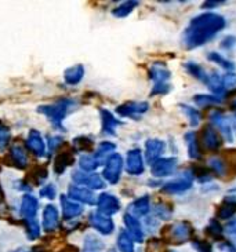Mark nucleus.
Instances as JSON below:
<instances>
[{
    "label": "nucleus",
    "mask_w": 236,
    "mask_h": 252,
    "mask_svg": "<svg viewBox=\"0 0 236 252\" xmlns=\"http://www.w3.org/2000/svg\"><path fill=\"white\" fill-rule=\"evenodd\" d=\"M227 25L221 14L203 13L194 17L184 29L181 43L187 50L202 47L211 41Z\"/></svg>",
    "instance_id": "obj_1"
},
{
    "label": "nucleus",
    "mask_w": 236,
    "mask_h": 252,
    "mask_svg": "<svg viewBox=\"0 0 236 252\" xmlns=\"http://www.w3.org/2000/svg\"><path fill=\"white\" fill-rule=\"evenodd\" d=\"M76 106H78V102L75 99L64 98V99H58L57 102L50 103V105H41L38 108V112L47 117L55 129L65 131L64 120L71 112L76 109Z\"/></svg>",
    "instance_id": "obj_2"
},
{
    "label": "nucleus",
    "mask_w": 236,
    "mask_h": 252,
    "mask_svg": "<svg viewBox=\"0 0 236 252\" xmlns=\"http://www.w3.org/2000/svg\"><path fill=\"white\" fill-rule=\"evenodd\" d=\"M123 167H124V160L120 153H114L112 156H109L102 170V178L105 179V182L111 185L119 184Z\"/></svg>",
    "instance_id": "obj_3"
},
{
    "label": "nucleus",
    "mask_w": 236,
    "mask_h": 252,
    "mask_svg": "<svg viewBox=\"0 0 236 252\" xmlns=\"http://www.w3.org/2000/svg\"><path fill=\"white\" fill-rule=\"evenodd\" d=\"M72 182L75 185H83L84 188H87L90 190H101L105 188V179L102 175L97 172H84L81 170L72 171Z\"/></svg>",
    "instance_id": "obj_4"
},
{
    "label": "nucleus",
    "mask_w": 236,
    "mask_h": 252,
    "mask_svg": "<svg viewBox=\"0 0 236 252\" xmlns=\"http://www.w3.org/2000/svg\"><path fill=\"white\" fill-rule=\"evenodd\" d=\"M194 179L195 178L192 175V171H184L180 177H177L176 179L163 185L162 190L167 194H181V193H185L192 188Z\"/></svg>",
    "instance_id": "obj_5"
},
{
    "label": "nucleus",
    "mask_w": 236,
    "mask_h": 252,
    "mask_svg": "<svg viewBox=\"0 0 236 252\" xmlns=\"http://www.w3.org/2000/svg\"><path fill=\"white\" fill-rule=\"evenodd\" d=\"M88 222H90L91 227L95 229L102 236H109L115 230V223H114L112 218L108 217V215H104L100 211L90 212Z\"/></svg>",
    "instance_id": "obj_6"
},
{
    "label": "nucleus",
    "mask_w": 236,
    "mask_h": 252,
    "mask_svg": "<svg viewBox=\"0 0 236 252\" xmlns=\"http://www.w3.org/2000/svg\"><path fill=\"white\" fill-rule=\"evenodd\" d=\"M177 168H178V160L176 157H162L151 165V174L160 179L176 174Z\"/></svg>",
    "instance_id": "obj_7"
},
{
    "label": "nucleus",
    "mask_w": 236,
    "mask_h": 252,
    "mask_svg": "<svg viewBox=\"0 0 236 252\" xmlns=\"http://www.w3.org/2000/svg\"><path fill=\"white\" fill-rule=\"evenodd\" d=\"M95 204H97V211H100L104 215H108V217L115 215L121 208L120 200L116 197L115 194H111V193H101L97 197Z\"/></svg>",
    "instance_id": "obj_8"
},
{
    "label": "nucleus",
    "mask_w": 236,
    "mask_h": 252,
    "mask_svg": "<svg viewBox=\"0 0 236 252\" xmlns=\"http://www.w3.org/2000/svg\"><path fill=\"white\" fill-rule=\"evenodd\" d=\"M126 171L130 175L140 177L145 171V163H144V156L140 148H134L127 152L126 157Z\"/></svg>",
    "instance_id": "obj_9"
},
{
    "label": "nucleus",
    "mask_w": 236,
    "mask_h": 252,
    "mask_svg": "<svg viewBox=\"0 0 236 252\" xmlns=\"http://www.w3.org/2000/svg\"><path fill=\"white\" fill-rule=\"evenodd\" d=\"M210 123L214 128L220 129L223 138L227 142H232L234 141V135H232V126L231 122L224 116V113L220 109L211 110L210 113Z\"/></svg>",
    "instance_id": "obj_10"
},
{
    "label": "nucleus",
    "mask_w": 236,
    "mask_h": 252,
    "mask_svg": "<svg viewBox=\"0 0 236 252\" xmlns=\"http://www.w3.org/2000/svg\"><path fill=\"white\" fill-rule=\"evenodd\" d=\"M68 197L72 198L74 201L79 203V204H87V205H94L97 201L94 191L90 190L84 186L80 185L72 184L68 189Z\"/></svg>",
    "instance_id": "obj_11"
},
{
    "label": "nucleus",
    "mask_w": 236,
    "mask_h": 252,
    "mask_svg": "<svg viewBox=\"0 0 236 252\" xmlns=\"http://www.w3.org/2000/svg\"><path fill=\"white\" fill-rule=\"evenodd\" d=\"M27 148L29 149V152H32L35 156L39 158L47 155V143L38 129H31L28 132Z\"/></svg>",
    "instance_id": "obj_12"
},
{
    "label": "nucleus",
    "mask_w": 236,
    "mask_h": 252,
    "mask_svg": "<svg viewBox=\"0 0 236 252\" xmlns=\"http://www.w3.org/2000/svg\"><path fill=\"white\" fill-rule=\"evenodd\" d=\"M149 110L148 102H126L116 108V113L121 117H131L138 120L140 117Z\"/></svg>",
    "instance_id": "obj_13"
},
{
    "label": "nucleus",
    "mask_w": 236,
    "mask_h": 252,
    "mask_svg": "<svg viewBox=\"0 0 236 252\" xmlns=\"http://www.w3.org/2000/svg\"><path fill=\"white\" fill-rule=\"evenodd\" d=\"M123 222L126 226V232L131 236V239L134 240L135 243H142L145 239V232H144V226L140 222V219L135 218L130 212H126L123 217Z\"/></svg>",
    "instance_id": "obj_14"
},
{
    "label": "nucleus",
    "mask_w": 236,
    "mask_h": 252,
    "mask_svg": "<svg viewBox=\"0 0 236 252\" xmlns=\"http://www.w3.org/2000/svg\"><path fill=\"white\" fill-rule=\"evenodd\" d=\"M166 150V142L162 141V139H156V138H152V139H148L145 142V160L147 163L152 164L157 161L159 158H162V155Z\"/></svg>",
    "instance_id": "obj_15"
},
{
    "label": "nucleus",
    "mask_w": 236,
    "mask_h": 252,
    "mask_svg": "<svg viewBox=\"0 0 236 252\" xmlns=\"http://www.w3.org/2000/svg\"><path fill=\"white\" fill-rule=\"evenodd\" d=\"M61 208H62V215L65 220H72L80 217L84 212V207L79 203L74 201L72 198H69L67 194H62L60 197Z\"/></svg>",
    "instance_id": "obj_16"
},
{
    "label": "nucleus",
    "mask_w": 236,
    "mask_h": 252,
    "mask_svg": "<svg viewBox=\"0 0 236 252\" xmlns=\"http://www.w3.org/2000/svg\"><path fill=\"white\" fill-rule=\"evenodd\" d=\"M38 210H39V201H38V198L35 197V196H32V194H29V193H25V194L22 196V198H21V218L24 219V220L36 218Z\"/></svg>",
    "instance_id": "obj_17"
},
{
    "label": "nucleus",
    "mask_w": 236,
    "mask_h": 252,
    "mask_svg": "<svg viewBox=\"0 0 236 252\" xmlns=\"http://www.w3.org/2000/svg\"><path fill=\"white\" fill-rule=\"evenodd\" d=\"M60 226V212L53 204H47L43 210V229L44 232H55Z\"/></svg>",
    "instance_id": "obj_18"
},
{
    "label": "nucleus",
    "mask_w": 236,
    "mask_h": 252,
    "mask_svg": "<svg viewBox=\"0 0 236 252\" xmlns=\"http://www.w3.org/2000/svg\"><path fill=\"white\" fill-rule=\"evenodd\" d=\"M100 116H101V128L102 134L108 136L116 135V128L121 126V122L119 119H116L108 109H100Z\"/></svg>",
    "instance_id": "obj_19"
},
{
    "label": "nucleus",
    "mask_w": 236,
    "mask_h": 252,
    "mask_svg": "<svg viewBox=\"0 0 236 252\" xmlns=\"http://www.w3.org/2000/svg\"><path fill=\"white\" fill-rule=\"evenodd\" d=\"M149 79L154 82V84H162V83H169L171 77V72L163 62H155L149 68Z\"/></svg>",
    "instance_id": "obj_20"
},
{
    "label": "nucleus",
    "mask_w": 236,
    "mask_h": 252,
    "mask_svg": "<svg viewBox=\"0 0 236 252\" xmlns=\"http://www.w3.org/2000/svg\"><path fill=\"white\" fill-rule=\"evenodd\" d=\"M151 211V200L149 196H141V197L135 198L134 201L128 207V211L131 215H134L135 218H145Z\"/></svg>",
    "instance_id": "obj_21"
},
{
    "label": "nucleus",
    "mask_w": 236,
    "mask_h": 252,
    "mask_svg": "<svg viewBox=\"0 0 236 252\" xmlns=\"http://www.w3.org/2000/svg\"><path fill=\"white\" fill-rule=\"evenodd\" d=\"M10 157L13 160V163L15 167H18L21 170L27 168L28 164H29V158H28L27 149L20 145V143H14L10 149Z\"/></svg>",
    "instance_id": "obj_22"
},
{
    "label": "nucleus",
    "mask_w": 236,
    "mask_h": 252,
    "mask_svg": "<svg viewBox=\"0 0 236 252\" xmlns=\"http://www.w3.org/2000/svg\"><path fill=\"white\" fill-rule=\"evenodd\" d=\"M192 234V227L189 226L188 222H177L171 226L170 236L176 240L177 243H185L191 239Z\"/></svg>",
    "instance_id": "obj_23"
},
{
    "label": "nucleus",
    "mask_w": 236,
    "mask_h": 252,
    "mask_svg": "<svg viewBox=\"0 0 236 252\" xmlns=\"http://www.w3.org/2000/svg\"><path fill=\"white\" fill-rule=\"evenodd\" d=\"M86 75V69L81 63L74 65L71 68H68L64 72V80L67 83L68 86H76L83 80V77Z\"/></svg>",
    "instance_id": "obj_24"
},
{
    "label": "nucleus",
    "mask_w": 236,
    "mask_h": 252,
    "mask_svg": "<svg viewBox=\"0 0 236 252\" xmlns=\"http://www.w3.org/2000/svg\"><path fill=\"white\" fill-rule=\"evenodd\" d=\"M203 145L209 150H218L221 146V138L213 126H207L203 131Z\"/></svg>",
    "instance_id": "obj_25"
},
{
    "label": "nucleus",
    "mask_w": 236,
    "mask_h": 252,
    "mask_svg": "<svg viewBox=\"0 0 236 252\" xmlns=\"http://www.w3.org/2000/svg\"><path fill=\"white\" fill-rule=\"evenodd\" d=\"M185 143H187V148H188V156L191 160H200L202 158V150L199 146V141H197V136L196 132L194 131H189L184 135Z\"/></svg>",
    "instance_id": "obj_26"
},
{
    "label": "nucleus",
    "mask_w": 236,
    "mask_h": 252,
    "mask_svg": "<svg viewBox=\"0 0 236 252\" xmlns=\"http://www.w3.org/2000/svg\"><path fill=\"white\" fill-rule=\"evenodd\" d=\"M116 145L111 141H104L98 145V148L95 150L94 156L98 160L100 165H104L105 161L108 160L109 156H112L114 153H116Z\"/></svg>",
    "instance_id": "obj_27"
},
{
    "label": "nucleus",
    "mask_w": 236,
    "mask_h": 252,
    "mask_svg": "<svg viewBox=\"0 0 236 252\" xmlns=\"http://www.w3.org/2000/svg\"><path fill=\"white\" fill-rule=\"evenodd\" d=\"M104 248H105L104 241L97 234L88 233V234H86L84 241H83L81 252H104Z\"/></svg>",
    "instance_id": "obj_28"
},
{
    "label": "nucleus",
    "mask_w": 236,
    "mask_h": 252,
    "mask_svg": "<svg viewBox=\"0 0 236 252\" xmlns=\"http://www.w3.org/2000/svg\"><path fill=\"white\" fill-rule=\"evenodd\" d=\"M206 84H207V87L209 90L213 93V95L217 96H221L223 98V94L225 89H224V84H223V76L220 75V73H217V72H211L207 75V79H206Z\"/></svg>",
    "instance_id": "obj_29"
},
{
    "label": "nucleus",
    "mask_w": 236,
    "mask_h": 252,
    "mask_svg": "<svg viewBox=\"0 0 236 252\" xmlns=\"http://www.w3.org/2000/svg\"><path fill=\"white\" fill-rule=\"evenodd\" d=\"M236 212V197L235 196H228V197L224 200V203L220 205L218 208V218L225 219V220H230L232 217L235 215Z\"/></svg>",
    "instance_id": "obj_30"
},
{
    "label": "nucleus",
    "mask_w": 236,
    "mask_h": 252,
    "mask_svg": "<svg viewBox=\"0 0 236 252\" xmlns=\"http://www.w3.org/2000/svg\"><path fill=\"white\" fill-rule=\"evenodd\" d=\"M74 163V156L71 152H62V153H58L57 157H55L54 161V171L57 175H62L64 171L67 170L68 167L71 164Z\"/></svg>",
    "instance_id": "obj_31"
},
{
    "label": "nucleus",
    "mask_w": 236,
    "mask_h": 252,
    "mask_svg": "<svg viewBox=\"0 0 236 252\" xmlns=\"http://www.w3.org/2000/svg\"><path fill=\"white\" fill-rule=\"evenodd\" d=\"M135 241L126 230H120L118 234L116 246L119 252H135Z\"/></svg>",
    "instance_id": "obj_32"
},
{
    "label": "nucleus",
    "mask_w": 236,
    "mask_h": 252,
    "mask_svg": "<svg viewBox=\"0 0 236 252\" xmlns=\"http://www.w3.org/2000/svg\"><path fill=\"white\" fill-rule=\"evenodd\" d=\"M223 102L221 96L213 95V94H197L194 96V103L199 108H209V106H217Z\"/></svg>",
    "instance_id": "obj_33"
},
{
    "label": "nucleus",
    "mask_w": 236,
    "mask_h": 252,
    "mask_svg": "<svg viewBox=\"0 0 236 252\" xmlns=\"http://www.w3.org/2000/svg\"><path fill=\"white\" fill-rule=\"evenodd\" d=\"M180 109H181L182 113L187 116L191 127L196 128L199 124L202 123V113L196 109V108H194V106H189V105H185V103H184V105H180Z\"/></svg>",
    "instance_id": "obj_34"
},
{
    "label": "nucleus",
    "mask_w": 236,
    "mask_h": 252,
    "mask_svg": "<svg viewBox=\"0 0 236 252\" xmlns=\"http://www.w3.org/2000/svg\"><path fill=\"white\" fill-rule=\"evenodd\" d=\"M79 167H80L79 170L84 172H95V170L100 167V163L95 158L94 153H84L79 158Z\"/></svg>",
    "instance_id": "obj_35"
},
{
    "label": "nucleus",
    "mask_w": 236,
    "mask_h": 252,
    "mask_svg": "<svg viewBox=\"0 0 236 252\" xmlns=\"http://www.w3.org/2000/svg\"><path fill=\"white\" fill-rule=\"evenodd\" d=\"M184 68L187 69V72H188L189 75L192 76V77H195L197 80H200V82L206 83V79H207V72L204 70V69L197 63V62L194 61H188L185 62V65H184Z\"/></svg>",
    "instance_id": "obj_36"
},
{
    "label": "nucleus",
    "mask_w": 236,
    "mask_h": 252,
    "mask_svg": "<svg viewBox=\"0 0 236 252\" xmlns=\"http://www.w3.org/2000/svg\"><path fill=\"white\" fill-rule=\"evenodd\" d=\"M138 4H140L138 1H123L121 4H119L112 10V15L116 18H124V17H127L133 13Z\"/></svg>",
    "instance_id": "obj_37"
},
{
    "label": "nucleus",
    "mask_w": 236,
    "mask_h": 252,
    "mask_svg": "<svg viewBox=\"0 0 236 252\" xmlns=\"http://www.w3.org/2000/svg\"><path fill=\"white\" fill-rule=\"evenodd\" d=\"M207 58H209L210 61L217 63L218 66H221L223 69H225L227 72H231V70H234L235 69V65L230 61V60H227L225 57L220 54V53H216V51H210L209 54H207Z\"/></svg>",
    "instance_id": "obj_38"
},
{
    "label": "nucleus",
    "mask_w": 236,
    "mask_h": 252,
    "mask_svg": "<svg viewBox=\"0 0 236 252\" xmlns=\"http://www.w3.org/2000/svg\"><path fill=\"white\" fill-rule=\"evenodd\" d=\"M25 222V229H27V236L29 240H36L40 236V226L38 219H28Z\"/></svg>",
    "instance_id": "obj_39"
},
{
    "label": "nucleus",
    "mask_w": 236,
    "mask_h": 252,
    "mask_svg": "<svg viewBox=\"0 0 236 252\" xmlns=\"http://www.w3.org/2000/svg\"><path fill=\"white\" fill-rule=\"evenodd\" d=\"M173 215V211L170 208L169 205L163 204V203H159L154 207V217H156L157 219H162V220H169Z\"/></svg>",
    "instance_id": "obj_40"
},
{
    "label": "nucleus",
    "mask_w": 236,
    "mask_h": 252,
    "mask_svg": "<svg viewBox=\"0 0 236 252\" xmlns=\"http://www.w3.org/2000/svg\"><path fill=\"white\" fill-rule=\"evenodd\" d=\"M209 167L210 170L213 171L214 174H217V175H220V177L225 175L227 164L224 163L223 158H220V157H211L209 160Z\"/></svg>",
    "instance_id": "obj_41"
},
{
    "label": "nucleus",
    "mask_w": 236,
    "mask_h": 252,
    "mask_svg": "<svg viewBox=\"0 0 236 252\" xmlns=\"http://www.w3.org/2000/svg\"><path fill=\"white\" fill-rule=\"evenodd\" d=\"M206 232L214 239H221L224 234V227L220 225V222L217 219H211L207 227H206Z\"/></svg>",
    "instance_id": "obj_42"
},
{
    "label": "nucleus",
    "mask_w": 236,
    "mask_h": 252,
    "mask_svg": "<svg viewBox=\"0 0 236 252\" xmlns=\"http://www.w3.org/2000/svg\"><path fill=\"white\" fill-rule=\"evenodd\" d=\"M74 145L78 152H87L93 145V139L88 136H79V138L74 139Z\"/></svg>",
    "instance_id": "obj_43"
},
{
    "label": "nucleus",
    "mask_w": 236,
    "mask_h": 252,
    "mask_svg": "<svg viewBox=\"0 0 236 252\" xmlns=\"http://www.w3.org/2000/svg\"><path fill=\"white\" fill-rule=\"evenodd\" d=\"M191 246L195 250V252H213L211 244L209 241H204V240L194 239L191 241Z\"/></svg>",
    "instance_id": "obj_44"
},
{
    "label": "nucleus",
    "mask_w": 236,
    "mask_h": 252,
    "mask_svg": "<svg viewBox=\"0 0 236 252\" xmlns=\"http://www.w3.org/2000/svg\"><path fill=\"white\" fill-rule=\"evenodd\" d=\"M10 141H11V132H10V129L4 124H0V150L7 148Z\"/></svg>",
    "instance_id": "obj_45"
},
{
    "label": "nucleus",
    "mask_w": 236,
    "mask_h": 252,
    "mask_svg": "<svg viewBox=\"0 0 236 252\" xmlns=\"http://www.w3.org/2000/svg\"><path fill=\"white\" fill-rule=\"evenodd\" d=\"M159 226H160V222H159V219L156 218V217H149V215L145 217V220H144V227H145L151 234H154V233L157 232Z\"/></svg>",
    "instance_id": "obj_46"
},
{
    "label": "nucleus",
    "mask_w": 236,
    "mask_h": 252,
    "mask_svg": "<svg viewBox=\"0 0 236 252\" xmlns=\"http://www.w3.org/2000/svg\"><path fill=\"white\" fill-rule=\"evenodd\" d=\"M40 197L47 200H54L57 197V188L53 184L44 185L40 189Z\"/></svg>",
    "instance_id": "obj_47"
},
{
    "label": "nucleus",
    "mask_w": 236,
    "mask_h": 252,
    "mask_svg": "<svg viewBox=\"0 0 236 252\" xmlns=\"http://www.w3.org/2000/svg\"><path fill=\"white\" fill-rule=\"evenodd\" d=\"M170 90H171V86H170V83L154 84V87H152V91H151V96L166 95V94H169Z\"/></svg>",
    "instance_id": "obj_48"
},
{
    "label": "nucleus",
    "mask_w": 236,
    "mask_h": 252,
    "mask_svg": "<svg viewBox=\"0 0 236 252\" xmlns=\"http://www.w3.org/2000/svg\"><path fill=\"white\" fill-rule=\"evenodd\" d=\"M223 84L225 90L236 89V73H234V72H227L223 76Z\"/></svg>",
    "instance_id": "obj_49"
},
{
    "label": "nucleus",
    "mask_w": 236,
    "mask_h": 252,
    "mask_svg": "<svg viewBox=\"0 0 236 252\" xmlns=\"http://www.w3.org/2000/svg\"><path fill=\"white\" fill-rule=\"evenodd\" d=\"M64 143V138L60 135L48 136V149L50 152H55L60 149V146Z\"/></svg>",
    "instance_id": "obj_50"
},
{
    "label": "nucleus",
    "mask_w": 236,
    "mask_h": 252,
    "mask_svg": "<svg viewBox=\"0 0 236 252\" xmlns=\"http://www.w3.org/2000/svg\"><path fill=\"white\" fill-rule=\"evenodd\" d=\"M235 46L236 37H234V36H227V37H224L223 41H221V48H224V50H232Z\"/></svg>",
    "instance_id": "obj_51"
},
{
    "label": "nucleus",
    "mask_w": 236,
    "mask_h": 252,
    "mask_svg": "<svg viewBox=\"0 0 236 252\" xmlns=\"http://www.w3.org/2000/svg\"><path fill=\"white\" fill-rule=\"evenodd\" d=\"M224 232L228 233L231 237H232V236H236V217L235 218L230 219V220L227 222V225L224 227Z\"/></svg>",
    "instance_id": "obj_52"
},
{
    "label": "nucleus",
    "mask_w": 236,
    "mask_h": 252,
    "mask_svg": "<svg viewBox=\"0 0 236 252\" xmlns=\"http://www.w3.org/2000/svg\"><path fill=\"white\" fill-rule=\"evenodd\" d=\"M218 248L224 252H236V248L231 243H227V241H224V243H220V246Z\"/></svg>",
    "instance_id": "obj_53"
},
{
    "label": "nucleus",
    "mask_w": 236,
    "mask_h": 252,
    "mask_svg": "<svg viewBox=\"0 0 236 252\" xmlns=\"http://www.w3.org/2000/svg\"><path fill=\"white\" fill-rule=\"evenodd\" d=\"M220 4H224V1H220V0H211V1H206V3H203V8H207V10H211V8H214V7L220 6Z\"/></svg>",
    "instance_id": "obj_54"
},
{
    "label": "nucleus",
    "mask_w": 236,
    "mask_h": 252,
    "mask_svg": "<svg viewBox=\"0 0 236 252\" xmlns=\"http://www.w3.org/2000/svg\"><path fill=\"white\" fill-rule=\"evenodd\" d=\"M230 108L231 110H232V113H234V116H235V120H236V96H234V98L231 99Z\"/></svg>",
    "instance_id": "obj_55"
},
{
    "label": "nucleus",
    "mask_w": 236,
    "mask_h": 252,
    "mask_svg": "<svg viewBox=\"0 0 236 252\" xmlns=\"http://www.w3.org/2000/svg\"><path fill=\"white\" fill-rule=\"evenodd\" d=\"M231 244L236 248V236H232V237H231Z\"/></svg>",
    "instance_id": "obj_56"
},
{
    "label": "nucleus",
    "mask_w": 236,
    "mask_h": 252,
    "mask_svg": "<svg viewBox=\"0 0 236 252\" xmlns=\"http://www.w3.org/2000/svg\"><path fill=\"white\" fill-rule=\"evenodd\" d=\"M11 252H28V251L25 250V248H18V250H14V251Z\"/></svg>",
    "instance_id": "obj_57"
},
{
    "label": "nucleus",
    "mask_w": 236,
    "mask_h": 252,
    "mask_svg": "<svg viewBox=\"0 0 236 252\" xmlns=\"http://www.w3.org/2000/svg\"><path fill=\"white\" fill-rule=\"evenodd\" d=\"M231 126H232V131H235L236 132V120L234 122V123H231Z\"/></svg>",
    "instance_id": "obj_58"
},
{
    "label": "nucleus",
    "mask_w": 236,
    "mask_h": 252,
    "mask_svg": "<svg viewBox=\"0 0 236 252\" xmlns=\"http://www.w3.org/2000/svg\"><path fill=\"white\" fill-rule=\"evenodd\" d=\"M0 200H3V190H1V186H0Z\"/></svg>",
    "instance_id": "obj_59"
},
{
    "label": "nucleus",
    "mask_w": 236,
    "mask_h": 252,
    "mask_svg": "<svg viewBox=\"0 0 236 252\" xmlns=\"http://www.w3.org/2000/svg\"><path fill=\"white\" fill-rule=\"evenodd\" d=\"M108 252H116V251H115V250H109Z\"/></svg>",
    "instance_id": "obj_60"
}]
</instances>
